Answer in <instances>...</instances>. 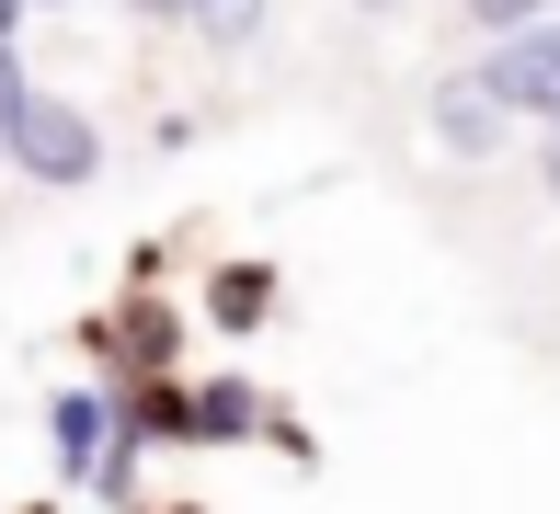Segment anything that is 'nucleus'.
I'll use <instances>...</instances> for the list:
<instances>
[{
  "instance_id": "nucleus-9",
  "label": "nucleus",
  "mask_w": 560,
  "mask_h": 514,
  "mask_svg": "<svg viewBox=\"0 0 560 514\" xmlns=\"http://www.w3.org/2000/svg\"><path fill=\"white\" fill-rule=\"evenodd\" d=\"M126 12H161V23H184V0H126Z\"/></svg>"
},
{
  "instance_id": "nucleus-1",
  "label": "nucleus",
  "mask_w": 560,
  "mask_h": 514,
  "mask_svg": "<svg viewBox=\"0 0 560 514\" xmlns=\"http://www.w3.org/2000/svg\"><path fill=\"white\" fill-rule=\"evenodd\" d=\"M0 161H23L35 184H92V172H104V138H92V115H69V103H46V92H35Z\"/></svg>"
},
{
  "instance_id": "nucleus-4",
  "label": "nucleus",
  "mask_w": 560,
  "mask_h": 514,
  "mask_svg": "<svg viewBox=\"0 0 560 514\" xmlns=\"http://www.w3.org/2000/svg\"><path fill=\"white\" fill-rule=\"evenodd\" d=\"M58 457H69V480H92V457H104V400L92 389L58 400Z\"/></svg>"
},
{
  "instance_id": "nucleus-12",
  "label": "nucleus",
  "mask_w": 560,
  "mask_h": 514,
  "mask_svg": "<svg viewBox=\"0 0 560 514\" xmlns=\"http://www.w3.org/2000/svg\"><path fill=\"white\" fill-rule=\"evenodd\" d=\"M12 12H23V0H12Z\"/></svg>"
},
{
  "instance_id": "nucleus-8",
  "label": "nucleus",
  "mask_w": 560,
  "mask_h": 514,
  "mask_svg": "<svg viewBox=\"0 0 560 514\" xmlns=\"http://www.w3.org/2000/svg\"><path fill=\"white\" fill-rule=\"evenodd\" d=\"M23 103H35V92H23V69H12V46H0V149H12V126H23Z\"/></svg>"
},
{
  "instance_id": "nucleus-7",
  "label": "nucleus",
  "mask_w": 560,
  "mask_h": 514,
  "mask_svg": "<svg viewBox=\"0 0 560 514\" xmlns=\"http://www.w3.org/2000/svg\"><path fill=\"white\" fill-rule=\"evenodd\" d=\"M184 423H195V434H241V423H252V389H241V377H218V400H195Z\"/></svg>"
},
{
  "instance_id": "nucleus-2",
  "label": "nucleus",
  "mask_w": 560,
  "mask_h": 514,
  "mask_svg": "<svg viewBox=\"0 0 560 514\" xmlns=\"http://www.w3.org/2000/svg\"><path fill=\"white\" fill-rule=\"evenodd\" d=\"M480 92H492L503 115H549V126H560V23H538V35H503L492 69H480Z\"/></svg>"
},
{
  "instance_id": "nucleus-3",
  "label": "nucleus",
  "mask_w": 560,
  "mask_h": 514,
  "mask_svg": "<svg viewBox=\"0 0 560 514\" xmlns=\"http://www.w3.org/2000/svg\"><path fill=\"white\" fill-rule=\"evenodd\" d=\"M435 138L457 149V161H492V149H503V103L480 92V81H446L435 92Z\"/></svg>"
},
{
  "instance_id": "nucleus-10",
  "label": "nucleus",
  "mask_w": 560,
  "mask_h": 514,
  "mask_svg": "<svg viewBox=\"0 0 560 514\" xmlns=\"http://www.w3.org/2000/svg\"><path fill=\"white\" fill-rule=\"evenodd\" d=\"M549 195H560V138H549Z\"/></svg>"
},
{
  "instance_id": "nucleus-11",
  "label": "nucleus",
  "mask_w": 560,
  "mask_h": 514,
  "mask_svg": "<svg viewBox=\"0 0 560 514\" xmlns=\"http://www.w3.org/2000/svg\"><path fill=\"white\" fill-rule=\"evenodd\" d=\"M366 12H400V0H366Z\"/></svg>"
},
{
  "instance_id": "nucleus-5",
  "label": "nucleus",
  "mask_w": 560,
  "mask_h": 514,
  "mask_svg": "<svg viewBox=\"0 0 560 514\" xmlns=\"http://www.w3.org/2000/svg\"><path fill=\"white\" fill-rule=\"evenodd\" d=\"M469 23H480V35H538V23H560V0H469Z\"/></svg>"
},
{
  "instance_id": "nucleus-6",
  "label": "nucleus",
  "mask_w": 560,
  "mask_h": 514,
  "mask_svg": "<svg viewBox=\"0 0 560 514\" xmlns=\"http://www.w3.org/2000/svg\"><path fill=\"white\" fill-rule=\"evenodd\" d=\"M184 23H195V35H218V46H241L252 23H264V0H184Z\"/></svg>"
}]
</instances>
